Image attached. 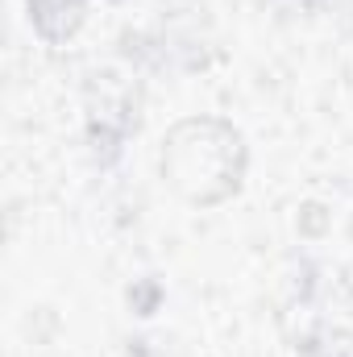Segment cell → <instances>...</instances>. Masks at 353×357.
<instances>
[{
    "instance_id": "1",
    "label": "cell",
    "mask_w": 353,
    "mask_h": 357,
    "mask_svg": "<svg viewBox=\"0 0 353 357\" xmlns=\"http://www.w3.org/2000/svg\"><path fill=\"white\" fill-rule=\"evenodd\" d=\"M163 183L191 208L233 199L250 171V150L237 125L220 116H187L163 137Z\"/></svg>"
},
{
    "instance_id": "2",
    "label": "cell",
    "mask_w": 353,
    "mask_h": 357,
    "mask_svg": "<svg viewBox=\"0 0 353 357\" xmlns=\"http://www.w3.org/2000/svg\"><path fill=\"white\" fill-rule=\"evenodd\" d=\"M50 17H63V21H67V29L75 33V29L84 25V0H59L54 8H50L46 0H29V21H33V29H38V33L50 25Z\"/></svg>"
}]
</instances>
